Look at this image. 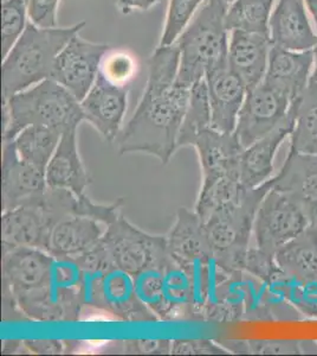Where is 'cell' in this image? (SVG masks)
Returning <instances> with one entry per match:
<instances>
[{
    "label": "cell",
    "mask_w": 317,
    "mask_h": 356,
    "mask_svg": "<svg viewBox=\"0 0 317 356\" xmlns=\"http://www.w3.org/2000/svg\"><path fill=\"white\" fill-rule=\"evenodd\" d=\"M179 61L177 43L157 47L149 57L145 92L117 138L121 154H151L165 165L178 150L192 90L177 82Z\"/></svg>",
    "instance_id": "obj_1"
},
{
    "label": "cell",
    "mask_w": 317,
    "mask_h": 356,
    "mask_svg": "<svg viewBox=\"0 0 317 356\" xmlns=\"http://www.w3.org/2000/svg\"><path fill=\"white\" fill-rule=\"evenodd\" d=\"M85 25L83 21L67 28H40L28 22L3 61V102L50 79L57 56Z\"/></svg>",
    "instance_id": "obj_2"
},
{
    "label": "cell",
    "mask_w": 317,
    "mask_h": 356,
    "mask_svg": "<svg viewBox=\"0 0 317 356\" xmlns=\"http://www.w3.org/2000/svg\"><path fill=\"white\" fill-rule=\"evenodd\" d=\"M229 6L224 0H206L179 37V85L193 88L209 70L229 63L230 31L225 25Z\"/></svg>",
    "instance_id": "obj_3"
},
{
    "label": "cell",
    "mask_w": 317,
    "mask_h": 356,
    "mask_svg": "<svg viewBox=\"0 0 317 356\" xmlns=\"http://www.w3.org/2000/svg\"><path fill=\"white\" fill-rule=\"evenodd\" d=\"M85 122L80 104L68 89L46 79L3 102V140H13L33 125L48 126L65 134Z\"/></svg>",
    "instance_id": "obj_4"
},
{
    "label": "cell",
    "mask_w": 317,
    "mask_h": 356,
    "mask_svg": "<svg viewBox=\"0 0 317 356\" xmlns=\"http://www.w3.org/2000/svg\"><path fill=\"white\" fill-rule=\"evenodd\" d=\"M270 181L255 189H245L241 201L212 215L205 223L213 261L221 271L236 275L245 271L250 238L258 207L270 191Z\"/></svg>",
    "instance_id": "obj_5"
},
{
    "label": "cell",
    "mask_w": 317,
    "mask_h": 356,
    "mask_svg": "<svg viewBox=\"0 0 317 356\" xmlns=\"http://www.w3.org/2000/svg\"><path fill=\"white\" fill-rule=\"evenodd\" d=\"M102 241L117 267L132 277L152 267L165 268L171 260L166 236L142 231L122 214L105 227Z\"/></svg>",
    "instance_id": "obj_6"
},
{
    "label": "cell",
    "mask_w": 317,
    "mask_h": 356,
    "mask_svg": "<svg viewBox=\"0 0 317 356\" xmlns=\"http://www.w3.org/2000/svg\"><path fill=\"white\" fill-rule=\"evenodd\" d=\"M85 305L103 310L130 323L157 322V317L139 298L132 275L114 267L97 277L83 275Z\"/></svg>",
    "instance_id": "obj_7"
},
{
    "label": "cell",
    "mask_w": 317,
    "mask_h": 356,
    "mask_svg": "<svg viewBox=\"0 0 317 356\" xmlns=\"http://www.w3.org/2000/svg\"><path fill=\"white\" fill-rule=\"evenodd\" d=\"M309 220L288 195L270 188L258 207L253 235L258 250L273 255L309 227Z\"/></svg>",
    "instance_id": "obj_8"
},
{
    "label": "cell",
    "mask_w": 317,
    "mask_h": 356,
    "mask_svg": "<svg viewBox=\"0 0 317 356\" xmlns=\"http://www.w3.org/2000/svg\"><path fill=\"white\" fill-rule=\"evenodd\" d=\"M291 104L286 94L265 81L248 90L234 129L241 149L273 132L289 113Z\"/></svg>",
    "instance_id": "obj_9"
},
{
    "label": "cell",
    "mask_w": 317,
    "mask_h": 356,
    "mask_svg": "<svg viewBox=\"0 0 317 356\" xmlns=\"http://www.w3.org/2000/svg\"><path fill=\"white\" fill-rule=\"evenodd\" d=\"M110 47L74 37L57 56L50 79L68 89L78 102L83 100L96 81L101 65Z\"/></svg>",
    "instance_id": "obj_10"
},
{
    "label": "cell",
    "mask_w": 317,
    "mask_h": 356,
    "mask_svg": "<svg viewBox=\"0 0 317 356\" xmlns=\"http://www.w3.org/2000/svg\"><path fill=\"white\" fill-rule=\"evenodd\" d=\"M80 108L88 122L103 137L112 143L120 136L128 105V88L109 81L98 73L92 89L80 100Z\"/></svg>",
    "instance_id": "obj_11"
},
{
    "label": "cell",
    "mask_w": 317,
    "mask_h": 356,
    "mask_svg": "<svg viewBox=\"0 0 317 356\" xmlns=\"http://www.w3.org/2000/svg\"><path fill=\"white\" fill-rule=\"evenodd\" d=\"M55 260L42 248H3V288L12 295L48 288L53 284Z\"/></svg>",
    "instance_id": "obj_12"
},
{
    "label": "cell",
    "mask_w": 317,
    "mask_h": 356,
    "mask_svg": "<svg viewBox=\"0 0 317 356\" xmlns=\"http://www.w3.org/2000/svg\"><path fill=\"white\" fill-rule=\"evenodd\" d=\"M271 188L296 202L310 226L317 228V156L289 151L281 170L270 179Z\"/></svg>",
    "instance_id": "obj_13"
},
{
    "label": "cell",
    "mask_w": 317,
    "mask_h": 356,
    "mask_svg": "<svg viewBox=\"0 0 317 356\" xmlns=\"http://www.w3.org/2000/svg\"><path fill=\"white\" fill-rule=\"evenodd\" d=\"M169 258L181 266L196 270L213 263L212 248L205 223L197 213L180 208L177 219L166 235Z\"/></svg>",
    "instance_id": "obj_14"
},
{
    "label": "cell",
    "mask_w": 317,
    "mask_h": 356,
    "mask_svg": "<svg viewBox=\"0 0 317 356\" xmlns=\"http://www.w3.org/2000/svg\"><path fill=\"white\" fill-rule=\"evenodd\" d=\"M1 161L3 211L30 202L48 189L45 170L20 159L12 140H3Z\"/></svg>",
    "instance_id": "obj_15"
},
{
    "label": "cell",
    "mask_w": 317,
    "mask_h": 356,
    "mask_svg": "<svg viewBox=\"0 0 317 356\" xmlns=\"http://www.w3.org/2000/svg\"><path fill=\"white\" fill-rule=\"evenodd\" d=\"M212 129L221 132H234L237 118L248 88L241 77L228 65L213 68L206 74Z\"/></svg>",
    "instance_id": "obj_16"
},
{
    "label": "cell",
    "mask_w": 317,
    "mask_h": 356,
    "mask_svg": "<svg viewBox=\"0 0 317 356\" xmlns=\"http://www.w3.org/2000/svg\"><path fill=\"white\" fill-rule=\"evenodd\" d=\"M293 125L295 119L291 104L289 113L273 132L241 151L238 162V175L243 188L255 189L273 178L275 156L285 138L293 134Z\"/></svg>",
    "instance_id": "obj_17"
},
{
    "label": "cell",
    "mask_w": 317,
    "mask_h": 356,
    "mask_svg": "<svg viewBox=\"0 0 317 356\" xmlns=\"http://www.w3.org/2000/svg\"><path fill=\"white\" fill-rule=\"evenodd\" d=\"M307 11L305 0H278L270 17L271 44L295 51L313 50L317 33H314Z\"/></svg>",
    "instance_id": "obj_18"
},
{
    "label": "cell",
    "mask_w": 317,
    "mask_h": 356,
    "mask_svg": "<svg viewBox=\"0 0 317 356\" xmlns=\"http://www.w3.org/2000/svg\"><path fill=\"white\" fill-rule=\"evenodd\" d=\"M229 65L248 90L257 87L264 80L269 62L271 40L265 33L243 30L230 31Z\"/></svg>",
    "instance_id": "obj_19"
},
{
    "label": "cell",
    "mask_w": 317,
    "mask_h": 356,
    "mask_svg": "<svg viewBox=\"0 0 317 356\" xmlns=\"http://www.w3.org/2000/svg\"><path fill=\"white\" fill-rule=\"evenodd\" d=\"M45 179L49 188L71 191L76 196L85 195L92 184V177L78 151L77 129L62 134L60 144L45 168Z\"/></svg>",
    "instance_id": "obj_20"
},
{
    "label": "cell",
    "mask_w": 317,
    "mask_h": 356,
    "mask_svg": "<svg viewBox=\"0 0 317 356\" xmlns=\"http://www.w3.org/2000/svg\"><path fill=\"white\" fill-rule=\"evenodd\" d=\"M313 65V50L295 51L271 45L263 81L286 94L293 102L309 85Z\"/></svg>",
    "instance_id": "obj_21"
},
{
    "label": "cell",
    "mask_w": 317,
    "mask_h": 356,
    "mask_svg": "<svg viewBox=\"0 0 317 356\" xmlns=\"http://www.w3.org/2000/svg\"><path fill=\"white\" fill-rule=\"evenodd\" d=\"M105 227L93 218L67 215L50 231L46 251L56 258L75 259L100 243L105 235Z\"/></svg>",
    "instance_id": "obj_22"
},
{
    "label": "cell",
    "mask_w": 317,
    "mask_h": 356,
    "mask_svg": "<svg viewBox=\"0 0 317 356\" xmlns=\"http://www.w3.org/2000/svg\"><path fill=\"white\" fill-rule=\"evenodd\" d=\"M191 146L197 150L203 174L201 181L238 174V162L243 149L234 132L228 134L209 127L203 131Z\"/></svg>",
    "instance_id": "obj_23"
},
{
    "label": "cell",
    "mask_w": 317,
    "mask_h": 356,
    "mask_svg": "<svg viewBox=\"0 0 317 356\" xmlns=\"http://www.w3.org/2000/svg\"><path fill=\"white\" fill-rule=\"evenodd\" d=\"M275 260L285 280L317 289V228L309 226L280 248Z\"/></svg>",
    "instance_id": "obj_24"
},
{
    "label": "cell",
    "mask_w": 317,
    "mask_h": 356,
    "mask_svg": "<svg viewBox=\"0 0 317 356\" xmlns=\"http://www.w3.org/2000/svg\"><path fill=\"white\" fill-rule=\"evenodd\" d=\"M293 107L295 125L289 151L317 156V83L310 82Z\"/></svg>",
    "instance_id": "obj_25"
},
{
    "label": "cell",
    "mask_w": 317,
    "mask_h": 356,
    "mask_svg": "<svg viewBox=\"0 0 317 356\" xmlns=\"http://www.w3.org/2000/svg\"><path fill=\"white\" fill-rule=\"evenodd\" d=\"M164 282L169 320L189 314L196 315L197 285L194 270L181 266L171 259L164 268Z\"/></svg>",
    "instance_id": "obj_26"
},
{
    "label": "cell",
    "mask_w": 317,
    "mask_h": 356,
    "mask_svg": "<svg viewBox=\"0 0 317 356\" xmlns=\"http://www.w3.org/2000/svg\"><path fill=\"white\" fill-rule=\"evenodd\" d=\"M244 191L238 174H228L209 181H201L194 211L203 222H206L218 211L237 204Z\"/></svg>",
    "instance_id": "obj_27"
},
{
    "label": "cell",
    "mask_w": 317,
    "mask_h": 356,
    "mask_svg": "<svg viewBox=\"0 0 317 356\" xmlns=\"http://www.w3.org/2000/svg\"><path fill=\"white\" fill-rule=\"evenodd\" d=\"M62 134L63 132L53 127L33 125L20 131L12 142L20 159L45 170L60 144Z\"/></svg>",
    "instance_id": "obj_28"
},
{
    "label": "cell",
    "mask_w": 317,
    "mask_h": 356,
    "mask_svg": "<svg viewBox=\"0 0 317 356\" xmlns=\"http://www.w3.org/2000/svg\"><path fill=\"white\" fill-rule=\"evenodd\" d=\"M275 0H234L225 17L229 31L243 30L269 35V22Z\"/></svg>",
    "instance_id": "obj_29"
},
{
    "label": "cell",
    "mask_w": 317,
    "mask_h": 356,
    "mask_svg": "<svg viewBox=\"0 0 317 356\" xmlns=\"http://www.w3.org/2000/svg\"><path fill=\"white\" fill-rule=\"evenodd\" d=\"M212 127L211 107L205 79L193 86L189 97V106L181 126L178 139V149L191 146L193 140L203 132Z\"/></svg>",
    "instance_id": "obj_30"
},
{
    "label": "cell",
    "mask_w": 317,
    "mask_h": 356,
    "mask_svg": "<svg viewBox=\"0 0 317 356\" xmlns=\"http://www.w3.org/2000/svg\"><path fill=\"white\" fill-rule=\"evenodd\" d=\"M139 298L159 321H169V309L166 300L164 268L152 267L134 275Z\"/></svg>",
    "instance_id": "obj_31"
},
{
    "label": "cell",
    "mask_w": 317,
    "mask_h": 356,
    "mask_svg": "<svg viewBox=\"0 0 317 356\" xmlns=\"http://www.w3.org/2000/svg\"><path fill=\"white\" fill-rule=\"evenodd\" d=\"M226 349L230 352L238 353V354H262V355L317 354V341H230L229 346L226 347Z\"/></svg>",
    "instance_id": "obj_32"
},
{
    "label": "cell",
    "mask_w": 317,
    "mask_h": 356,
    "mask_svg": "<svg viewBox=\"0 0 317 356\" xmlns=\"http://www.w3.org/2000/svg\"><path fill=\"white\" fill-rule=\"evenodd\" d=\"M206 0H169L165 26L157 47H169L175 44L179 37L185 31L198 8L204 5Z\"/></svg>",
    "instance_id": "obj_33"
},
{
    "label": "cell",
    "mask_w": 317,
    "mask_h": 356,
    "mask_svg": "<svg viewBox=\"0 0 317 356\" xmlns=\"http://www.w3.org/2000/svg\"><path fill=\"white\" fill-rule=\"evenodd\" d=\"M28 0H3L1 5V45L3 58L16 44L26 29Z\"/></svg>",
    "instance_id": "obj_34"
},
{
    "label": "cell",
    "mask_w": 317,
    "mask_h": 356,
    "mask_svg": "<svg viewBox=\"0 0 317 356\" xmlns=\"http://www.w3.org/2000/svg\"><path fill=\"white\" fill-rule=\"evenodd\" d=\"M100 70L109 81L117 85L126 86V83L134 76L137 70V63L129 54L117 51L103 58Z\"/></svg>",
    "instance_id": "obj_35"
},
{
    "label": "cell",
    "mask_w": 317,
    "mask_h": 356,
    "mask_svg": "<svg viewBox=\"0 0 317 356\" xmlns=\"http://www.w3.org/2000/svg\"><path fill=\"white\" fill-rule=\"evenodd\" d=\"M60 0H28V16L40 28H56Z\"/></svg>",
    "instance_id": "obj_36"
},
{
    "label": "cell",
    "mask_w": 317,
    "mask_h": 356,
    "mask_svg": "<svg viewBox=\"0 0 317 356\" xmlns=\"http://www.w3.org/2000/svg\"><path fill=\"white\" fill-rule=\"evenodd\" d=\"M229 353L209 340H174L171 348V354L174 355H221Z\"/></svg>",
    "instance_id": "obj_37"
},
{
    "label": "cell",
    "mask_w": 317,
    "mask_h": 356,
    "mask_svg": "<svg viewBox=\"0 0 317 356\" xmlns=\"http://www.w3.org/2000/svg\"><path fill=\"white\" fill-rule=\"evenodd\" d=\"M172 348V341L169 340H134L122 341L117 343V348L126 354H169ZM117 352V353H119Z\"/></svg>",
    "instance_id": "obj_38"
},
{
    "label": "cell",
    "mask_w": 317,
    "mask_h": 356,
    "mask_svg": "<svg viewBox=\"0 0 317 356\" xmlns=\"http://www.w3.org/2000/svg\"><path fill=\"white\" fill-rule=\"evenodd\" d=\"M28 352L42 355H58L67 350L65 341L60 340H25Z\"/></svg>",
    "instance_id": "obj_39"
},
{
    "label": "cell",
    "mask_w": 317,
    "mask_h": 356,
    "mask_svg": "<svg viewBox=\"0 0 317 356\" xmlns=\"http://www.w3.org/2000/svg\"><path fill=\"white\" fill-rule=\"evenodd\" d=\"M161 0H117V6L123 15L132 11H148L149 8L159 4Z\"/></svg>",
    "instance_id": "obj_40"
},
{
    "label": "cell",
    "mask_w": 317,
    "mask_h": 356,
    "mask_svg": "<svg viewBox=\"0 0 317 356\" xmlns=\"http://www.w3.org/2000/svg\"><path fill=\"white\" fill-rule=\"evenodd\" d=\"M22 348H26L24 341H5L3 353L4 354H16Z\"/></svg>",
    "instance_id": "obj_41"
},
{
    "label": "cell",
    "mask_w": 317,
    "mask_h": 356,
    "mask_svg": "<svg viewBox=\"0 0 317 356\" xmlns=\"http://www.w3.org/2000/svg\"><path fill=\"white\" fill-rule=\"evenodd\" d=\"M305 4H307L310 16L313 17L317 33V0H305Z\"/></svg>",
    "instance_id": "obj_42"
},
{
    "label": "cell",
    "mask_w": 317,
    "mask_h": 356,
    "mask_svg": "<svg viewBox=\"0 0 317 356\" xmlns=\"http://www.w3.org/2000/svg\"><path fill=\"white\" fill-rule=\"evenodd\" d=\"M314 53V65H313V73L310 75V82H315L317 83V44L315 45V48L313 49Z\"/></svg>",
    "instance_id": "obj_43"
},
{
    "label": "cell",
    "mask_w": 317,
    "mask_h": 356,
    "mask_svg": "<svg viewBox=\"0 0 317 356\" xmlns=\"http://www.w3.org/2000/svg\"><path fill=\"white\" fill-rule=\"evenodd\" d=\"M224 1H226V3H228V4H232L233 1H234V0H224Z\"/></svg>",
    "instance_id": "obj_44"
}]
</instances>
